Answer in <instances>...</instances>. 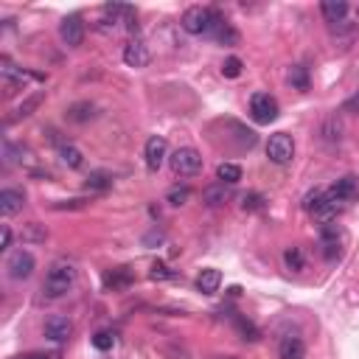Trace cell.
Listing matches in <instances>:
<instances>
[{
	"mask_svg": "<svg viewBox=\"0 0 359 359\" xmlns=\"http://www.w3.org/2000/svg\"><path fill=\"white\" fill-rule=\"evenodd\" d=\"M219 284H222V273H219V269H213V266L202 269V273L197 275V289L202 295H213L219 289Z\"/></svg>",
	"mask_w": 359,
	"mask_h": 359,
	"instance_id": "15",
	"label": "cell"
},
{
	"mask_svg": "<svg viewBox=\"0 0 359 359\" xmlns=\"http://www.w3.org/2000/svg\"><path fill=\"white\" fill-rule=\"evenodd\" d=\"M284 264H287V269H292V273H300L303 264H306L300 247H287L284 250Z\"/></svg>",
	"mask_w": 359,
	"mask_h": 359,
	"instance_id": "24",
	"label": "cell"
},
{
	"mask_svg": "<svg viewBox=\"0 0 359 359\" xmlns=\"http://www.w3.org/2000/svg\"><path fill=\"white\" fill-rule=\"evenodd\" d=\"M320 12H323V17L329 23H342L345 14H348V3H345V0H323Z\"/></svg>",
	"mask_w": 359,
	"mask_h": 359,
	"instance_id": "17",
	"label": "cell"
},
{
	"mask_svg": "<svg viewBox=\"0 0 359 359\" xmlns=\"http://www.w3.org/2000/svg\"><path fill=\"white\" fill-rule=\"evenodd\" d=\"M216 17H219V14H216L213 9H208V6H191V9H186V14H183V20H180V26H183L188 34H211Z\"/></svg>",
	"mask_w": 359,
	"mask_h": 359,
	"instance_id": "2",
	"label": "cell"
},
{
	"mask_svg": "<svg viewBox=\"0 0 359 359\" xmlns=\"http://www.w3.org/2000/svg\"><path fill=\"white\" fill-rule=\"evenodd\" d=\"M266 157L273 160V163H278V166L289 163V160L295 157V141H292V135H287V132L273 135V138H269V144H266Z\"/></svg>",
	"mask_w": 359,
	"mask_h": 359,
	"instance_id": "4",
	"label": "cell"
},
{
	"mask_svg": "<svg viewBox=\"0 0 359 359\" xmlns=\"http://www.w3.org/2000/svg\"><path fill=\"white\" fill-rule=\"evenodd\" d=\"M144 157H146V166H149L152 171H157V168L168 160V144H166V138H160V135H152V138L146 141Z\"/></svg>",
	"mask_w": 359,
	"mask_h": 359,
	"instance_id": "9",
	"label": "cell"
},
{
	"mask_svg": "<svg viewBox=\"0 0 359 359\" xmlns=\"http://www.w3.org/2000/svg\"><path fill=\"white\" fill-rule=\"evenodd\" d=\"M59 157H62V163H65L68 168H79V166L84 163V155H81L73 144H62V146H59Z\"/></svg>",
	"mask_w": 359,
	"mask_h": 359,
	"instance_id": "21",
	"label": "cell"
},
{
	"mask_svg": "<svg viewBox=\"0 0 359 359\" xmlns=\"http://www.w3.org/2000/svg\"><path fill=\"white\" fill-rule=\"evenodd\" d=\"M34 266H37V261H34V255H31L28 250H17V253H12L9 261H6V269H9V275H12L14 281L31 278Z\"/></svg>",
	"mask_w": 359,
	"mask_h": 359,
	"instance_id": "6",
	"label": "cell"
},
{
	"mask_svg": "<svg viewBox=\"0 0 359 359\" xmlns=\"http://www.w3.org/2000/svg\"><path fill=\"white\" fill-rule=\"evenodd\" d=\"M93 113H96V107L90 104V101H79V104H73V107L68 110V118L76 121V124H84V121L93 118Z\"/></svg>",
	"mask_w": 359,
	"mask_h": 359,
	"instance_id": "22",
	"label": "cell"
},
{
	"mask_svg": "<svg viewBox=\"0 0 359 359\" xmlns=\"http://www.w3.org/2000/svg\"><path fill=\"white\" fill-rule=\"evenodd\" d=\"M39 101H42V93H34V96H28L20 107H17V118H26V115H31L37 107H39Z\"/></svg>",
	"mask_w": 359,
	"mask_h": 359,
	"instance_id": "30",
	"label": "cell"
},
{
	"mask_svg": "<svg viewBox=\"0 0 359 359\" xmlns=\"http://www.w3.org/2000/svg\"><path fill=\"white\" fill-rule=\"evenodd\" d=\"M59 37L62 42L68 45V48H79V45L84 42V20L79 14H70L59 23Z\"/></svg>",
	"mask_w": 359,
	"mask_h": 359,
	"instance_id": "7",
	"label": "cell"
},
{
	"mask_svg": "<svg viewBox=\"0 0 359 359\" xmlns=\"http://www.w3.org/2000/svg\"><path fill=\"white\" fill-rule=\"evenodd\" d=\"M233 323H236V329H239V334H242L244 340H250V342H258V340H261V331H258L250 320H244V318H233Z\"/></svg>",
	"mask_w": 359,
	"mask_h": 359,
	"instance_id": "28",
	"label": "cell"
},
{
	"mask_svg": "<svg viewBox=\"0 0 359 359\" xmlns=\"http://www.w3.org/2000/svg\"><path fill=\"white\" fill-rule=\"evenodd\" d=\"M149 59H152V54H149V48H146L144 39H132V42H126V48H124V62H126L129 68H146Z\"/></svg>",
	"mask_w": 359,
	"mask_h": 359,
	"instance_id": "10",
	"label": "cell"
},
{
	"mask_svg": "<svg viewBox=\"0 0 359 359\" xmlns=\"http://www.w3.org/2000/svg\"><path fill=\"white\" fill-rule=\"evenodd\" d=\"M323 202H326V191H323V188H318V191L306 194V200H303V211H309V213L314 216V213H318V211L323 208Z\"/></svg>",
	"mask_w": 359,
	"mask_h": 359,
	"instance_id": "25",
	"label": "cell"
},
{
	"mask_svg": "<svg viewBox=\"0 0 359 359\" xmlns=\"http://www.w3.org/2000/svg\"><path fill=\"white\" fill-rule=\"evenodd\" d=\"M84 188H87V191H107V188H110V177H107L104 171H93V174L87 177Z\"/></svg>",
	"mask_w": 359,
	"mask_h": 359,
	"instance_id": "27",
	"label": "cell"
},
{
	"mask_svg": "<svg viewBox=\"0 0 359 359\" xmlns=\"http://www.w3.org/2000/svg\"><path fill=\"white\" fill-rule=\"evenodd\" d=\"M216 177L222 180L224 186H236L239 180H242V166H236V163H219Z\"/></svg>",
	"mask_w": 359,
	"mask_h": 359,
	"instance_id": "19",
	"label": "cell"
},
{
	"mask_svg": "<svg viewBox=\"0 0 359 359\" xmlns=\"http://www.w3.org/2000/svg\"><path fill=\"white\" fill-rule=\"evenodd\" d=\"M242 59L239 57H228V59H224V65H222V73L224 76H228V79H236V76H242Z\"/></svg>",
	"mask_w": 359,
	"mask_h": 359,
	"instance_id": "29",
	"label": "cell"
},
{
	"mask_svg": "<svg viewBox=\"0 0 359 359\" xmlns=\"http://www.w3.org/2000/svg\"><path fill=\"white\" fill-rule=\"evenodd\" d=\"M168 166H171V171H174L177 177H194V174L202 171V157H200L197 149L183 146V149H177V152L168 157Z\"/></svg>",
	"mask_w": 359,
	"mask_h": 359,
	"instance_id": "3",
	"label": "cell"
},
{
	"mask_svg": "<svg viewBox=\"0 0 359 359\" xmlns=\"http://www.w3.org/2000/svg\"><path fill=\"white\" fill-rule=\"evenodd\" d=\"M93 345H96L99 351H110V348L115 345V334H113V331H99V334L93 337Z\"/></svg>",
	"mask_w": 359,
	"mask_h": 359,
	"instance_id": "32",
	"label": "cell"
},
{
	"mask_svg": "<svg viewBox=\"0 0 359 359\" xmlns=\"http://www.w3.org/2000/svg\"><path fill=\"white\" fill-rule=\"evenodd\" d=\"M331 191H334L337 200L345 202V205H348V202H356V200H359V180H356L353 174H345L342 180H337V186H334Z\"/></svg>",
	"mask_w": 359,
	"mask_h": 359,
	"instance_id": "13",
	"label": "cell"
},
{
	"mask_svg": "<svg viewBox=\"0 0 359 359\" xmlns=\"http://www.w3.org/2000/svg\"><path fill=\"white\" fill-rule=\"evenodd\" d=\"M231 186H224V183H216V186H208L205 191H202V202L208 205V208H219V205H224V202H231Z\"/></svg>",
	"mask_w": 359,
	"mask_h": 359,
	"instance_id": "14",
	"label": "cell"
},
{
	"mask_svg": "<svg viewBox=\"0 0 359 359\" xmlns=\"http://www.w3.org/2000/svg\"><path fill=\"white\" fill-rule=\"evenodd\" d=\"M191 200V188L188 186H174V188H168V194H166V202L168 205H186Z\"/></svg>",
	"mask_w": 359,
	"mask_h": 359,
	"instance_id": "26",
	"label": "cell"
},
{
	"mask_svg": "<svg viewBox=\"0 0 359 359\" xmlns=\"http://www.w3.org/2000/svg\"><path fill=\"white\" fill-rule=\"evenodd\" d=\"M242 208L244 211H261L264 208V197L261 194H244L242 197Z\"/></svg>",
	"mask_w": 359,
	"mask_h": 359,
	"instance_id": "33",
	"label": "cell"
},
{
	"mask_svg": "<svg viewBox=\"0 0 359 359\" xmlns=\"http://www.w3.org/2000/svg\"><path fill=\"white\" fill-rule=\"evenodd\" d=\"M104 284H107L110 289H124V287H129V284H132L129 266H118V269H113V273H107Z\"/></svg>",
	"mask_w": 359,
	"mask_h": 359,
	"instance_id": "20",
	"label": "cell"
},
{
	"mask_svg": "<svg viewBox=\"0 0 359 359\" xmlns=\"http://www.w3.org/2000/svg\"><path fill=\"white\" fill-rule=\"evenodd\" d=\"M12 247V228L3 224V231H0V250H9Z\"/></svg>",
	"mask_w": 359,
	"mask_h": 359,
	"instance_id": "35",
	"label": "cell"
},
{
	"mask_svg": "<svg viewBox=\"0 0 359 359\" xmlns=\"http://www.w3.org/2000/svg\"><path fill=\"white\" fill-rule=\"evenodd\" d=\"M76 278H79V269L73 261L68 258H59L51 264V269L45 273V284H42V292L48 298H62L68 295L73 287H76Z\"/></svg>",
	"mask_w": 359,
	"mask_h": 359,
	"instance_id": "1",
	"label": "cell"
},
{
	"mask_svg": "<svg viewBox=\"0 0 359 359\" xmlns=\"http://www.w3.org/2000/svg\"><path fill=\"white\" fill-rule=\"evenodd\" d=\"M23 205H26V194L23 191H17V188H3V191H0V213H3L6 219L20 213Z\"/></svg>",
	"mask_w": 359,
	"mask_h": 359,
	"instance_id": "12",
	"label": "cell"
},
{
	"mask_svg": "<svg viewBox=\"0 0 359 359\" xmlns=\"http://www.w3.org/2000/svg\"><path fill=\"white\" fill-rule=\"evenodd\" d=\"M149 278H152V281H168V278H174V273H171V269H168L163 261H155V264H152Z\"/></svg>",
	"mask_w": 359,
	"mask_h": 359,
	"instance_id": "31",
	"label": "cell"
},
{
	"mask_svg": "<svg viewBox=\"0 0 359 359\" xmlns=\"http://www.w3.org/2000/svg\"><path fill=\"white\" fill-rule=\"evenodd\" d=\"M45 337L54 340V342H65L73 337V323L62 314H54V318L45 320Z\"/></svg>",
	"mask_w": 359,
	"mask_h": 359,
	"instance_id": "11",
	"label": "cell"
},
{
	"mask_svg": "<svg viewBox=\"0 0 359 359\" xmlns=\"http://www.w3.org/2000/svg\"><path fill=\"white\" fill-rule=\"evenodd\" d=\"M211 37H213L216 42H222V45H236V39H239V34L233 31V26L224 20V17H216V23H213V28H211Z\"/></svg>",
	"mask_w": 359,
	"mask_h": 359,
	"instance_id": "16",
	"label": "cell"
},
{
	"mask_svg": "<svg viewBox=\"0 0 359 359\" xmlns=\"http://www.w3.org/2000/svg\"><path fill=\"white\" fill-rule=\"evenodd\" d=\"M278 353H281V359H303V356H306L303 340H300V337H284Z\"/></svg>",
	"mask_w": 359,
	"mask_h": 359,
	"instance_id": "18",
	"label": "cell"
},
{
	"mask_svg": "<svg viewBox=\"0 0 359 359\" xmlns=\"http://www.w3.org/2000/svg\"><path fill=\"white\" fill-rule=\"evenodd\" d=\"M23 239H26V242H28V239H34V242H45V233L37 231V222H31V224H28V231L23 233Z\"/></svg>",
	"mask_w": 359,
	"mask_h": 359,
	"instance_id": "34",
	"label": "cell"
},
{
	"mask_svg": "<svg viewBox=\"0 0 359 359\" xmlns=\"http://www.w3.org/2000/svg\"><path fill=\"white\" fill-rule=\"evenodd\" d=\"M287 79H289L292 87H298V90H309V73H306L303 65H292L289 73H287Z\"/></svg>",
	"mask_w": 359,
	"mask_h": 359,
	"instance_id": "23",
	"label": "cell"
},
{
	"mask_svg": "<svg viewBox=\"0 0 359 359\" xmlns=\"http://www.w3.org/2000/svg\"><path fill=\"white\" fill-rule=\"evenodd\" d=\"M250 115L255 124H273L278 118V101L269 93H255L250 99Z\"/></svg>",
	"mask_w": 359,
	"mask_h": 359,
	"instance_id": "5",
	"label": "cell"
},
{
	"mask_svg": "<svg viewBox=\"0 0 359 359\" xmlns=\"http://www.w3.org/2000/svg\"><path fill=\"white\" fill-rule=\"evenodd\" d=\"M320 242L326 247V258H337L340 255V247H342V228L334 222H323L320 224Z\"/></svg>",
	"mask_w": 359,
	"mask_h": 359,
	"instance_id": "8",
	"label": "cell"
},
{
	"mask_svg": "<svg viewBox=\"0 0 359 359\" xmlns=\"http://www.w3.org/2000/svg\"><path fill=\"white\" fill-rule=\"evenodd\" d=\"M17 359H57V353H26V356H17Z\"/></svg>",
	"mask_w": 359,
	"mask_h": 359,
	"instance_id": "36",
	"label": "cell"
}]
</instances>
